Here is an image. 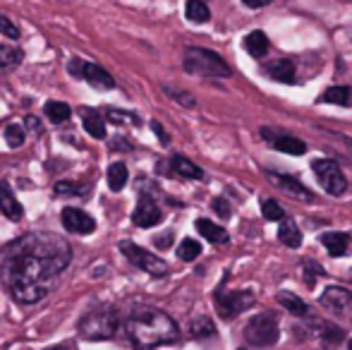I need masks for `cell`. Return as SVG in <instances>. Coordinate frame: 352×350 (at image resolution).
Segmentation results:
<instances>
[{
    "label": "cell",
    "mask_w": 352,
    "mask_h": 350,
    "mask_svg": "<svg viewBox=\"0 0 352 350\" xmlns=\"http://www.w3.org/2000/svg\"><path fill=\"white\" fill-rule=\"evenodd\" d=\"M72 262V248L56 233H27L0 250V285L14 303L34 305Z\"/></svg>",
    "instance_id": "1"
},
{
    "label": "cell",
    "mask_w": 352,
    "mask_h": 350,
    "mask_svg": "<svg viewBox=\"0 0 352 350\" xmlns=\"http://www.w3.org/2000/svg\"><path fill=\"white\" fill-rule=\"evenodd\" d=\"M125 333L137 350H151L158 346H168L180 338L175 319L156 307H137L130 312L125 322Z\"/></svg>",
    "instance_id": "2"
},
{
    "label": "cell",
    "mask_w": 352,
    "mask_h": 350,
    "mask_svg": "<svg viewBox=\"0 0 352 350\" xmlns=\"http://www.w3.org/2000/svg\"><path fill=\"white\" fill-rule=\"evenodd\" d=\"M118 327H120V317H118L116 307H98L87 312L79 319V336L87 341H108L116 336Z\"/></svg>",
    "instance_id": "3"
},
{
    "label": "cell",
    "mask_w": 352,
    "mask_h": 350,
    "mask_svg": "<svg viewBox=\"0 0 352 350\" xmlns=\"http://www.w3.org/2000/svg\"><path fill=\"white\" fill-rule=\"evenodd\" d=\"M185 70L199 77H230V65L218 53L197 46L185 51Z\"/></svg>",
    "instance_id": "4"
},
{
    "label": "cell",
    "mask_w": 352,
    "mask_h": 350,
    "mask_svg": "<svg viewBox=\"0 0 352 350\" xmlns=\"http://www.w3.org/2000/svg\"><path fill=\"white\" fill-rule=\"evenodd\" d=\"M280 331H278V317L274 312H261L256 317L250 319L245 329V338L250 346L256 348H269L278 341Z\"/></svg>",
    "instance_id": "5"
},
{
    "label": "cell",
    "mask_w": 352,
    "mask_h": 350,
    "mask_svg": "<svg viewBox=\"0 0 352 350\" xmlns=\"http://www.w3.org/2000/svg\"><path fill=\"white\" fill-rule=\"evenodd\" d=\"M311 168H314L316 173V180H319V185L324 187L329 195H345V190H348V177L343 175V171H340V166L336 164L333 159H319L311 164Z\"/></svg>",
    "instance_id": "6"
},
{
    "label": "cell",
    "mask_w": 352,
    "mask_h": 350,
    "mask_svg": "<svg viewBox=\"0 0 352 350\" xmlns=\"http://www.w3.org/2000/svg\"><path fill=\"white\" fill-rule=\"evenodd\" d=\"M254 305L250 290H216V309L223 319H232Z\"/></svg>",
    "instance_id": "7"
},
{
    "label": "cell",
    "mask_w": 352,
    "mask_h": 350,
    "mask_svg": "<svg viewBox=\"0 0 352 350\" xmlns=\"http://www.w3.org/2000/svg\"><path fill=\"white\" fill-rule=\"evenodd\" d=\"M120 250L132 264L140 266L142 271H146V274H151V276H166L168 271H170V269H168V264L163 262L161 257L146 252V250L140 248V245H135V243H127V240H122Z\"/></svg>",
    "instance_id": "8"
},
{
    "label": "cell",
    "mask_w": 352,
    "mask_h": 350,
    "mask_svg": "<svg viewBox=\"0 0 352 350\" xmlns=\"http://www.w3.org/2000/svg\"><path fill=\"white\" fill-rule=\"evenodd\" d=\"M60 221H63V228L70 230V233H77V235H89L96 230V219L82 209H72V206L63 209Z\"/></svg>",
    "instance_id": "9"
},
{
    "label": "cell",
    "mask_w": 352,
    "mask_h": 350,
    "mask_svg": "<svg viewBox=\"0 0 352 350\" xmlns=\"http://www.w3.org/2000/svg\"><path fill=\"white\" fill-rule=\"evenodd\" d=\"M319 303L333 314H348L352 309V293L348 288H343V285H329L321 293Z\"/></svg>",
    "instance_id": "10"
},
{
    "label": "cell",
    "mask_w": 352,
    "mask_h": 350,
    "mask_svg": "<svg viewBox=\"0 0 352 350\" xmlns=\"http://www.w3.org/2000/svg\"><path fill=\"white\" fill-rule=\"evenodd\" d=\"M132 221H135V226H140V228H153V226H158L163 221V214L151 197L142 195L140 204H137L135 214H132Z\"/></svg>",
    "instance_id": "11"
},
{
    "label": "cell",
    "mask_w": 352,
    "mask_h": 350,
    "mask_svg": "<svg viewBox=\"0 0 352 350\" xmlns=\"http://www.w3.org/2000/svg\"><path fill=\"white\" fill-rule=\"evenodd\" d=\"M269 182H274L276 187H280L283 192H287V195L295 197V199H300V201H311V199H314V197H311V192L307 190L302 182H297L295 177H290V175L269 173Z\"/></svg>",
    "instance_id": "12"
},
{
    "label": "cell",
    "mask_w": 352,
    "mask_h": 350,
    "mask_svg": "<svg viewBox=\"0 0 352 350\" xmlns=\"http://www.w3.org/2000/svg\"><path fill=\"white\" fill-rule=\"evenodd\" d=\"M79 80L89 82L94 89H103V91L116 87V80H113V77L108 75L101 65H96V63H84V65H82V77H79Z\"/></svg>",
    "instance_id": "13"
},
{
    "label": "cell",
    "mask_w": 352,
    "mask_h": 350,
    "mask_svg": "<svg viewBox=\"0 0 352 350\" xmlns=\"http://www.w3.org/2000/svg\"><path fill=\"white\" fill-rule=\"evenodd\" d=\"M0 211H3L10 221H22V216H24L22 204H19L17 197H14L10 182H5V180H0Z\"/></svg>",
    "instance_id": "14"
},
{
    "label": "cell",
    "mask_w": 352,
    "mask_h": 350,
    "mask_svg": "<svg viewBox=\"0 0 352 350\" xmlns=\"http://www.w3.org/2000/svg\"><path fill=\"white\" fill-rule=\"evenodd\" d=\"M82 125L94 140H106V122H103L101 113L98 111H89V108H82Z\"/></svg>",
    "instance_id": "15"
},
{
    "label": "cell",
    "mask_w": 352,
    "mask_h": 350,
    "mask_svg": "<svg viewBox=\"0 0 352 350\" xmlns=\"http://www.w3.org/2000/svg\"><path fill=\"white\" fill-rule=\"evenodd\" d=\"M264 72L269 77H274V80L285 82V85H290V82L295 80V65H292V61H287V58L269 63V65L264 67Z\"/></svg>",
    "instance_id": "16"
},
{
    "label": "cell",
    "mask_w": 352,
    "mask_h": 350,
    "mask_svg": "<svg viewBox=\"0 0 352 350\" xmlns=\"http://www.w3.org/2000/svg\"><path fill=\"white\" fill-rule=\"evenodd\" d=\"M197 230H199V233L204 235L209 243H213V245H226L228 240H230V235L226 233V228L216 226L209 219H199V221H197Z\"/></svg>",
    "instance_id": "17"
},
{
    "label": "cell",
    "mask_w": 352,
    "mask_h": 350,
    "mask_svg": "<svg viewBox=\"0 0 352 350\" xmlns=\"http://www.w3.org/2000/svg\"><path fill=\"white\" fill-rule=\"evenodd\" d=\"M170 168L175 171L177 175H182V177H190V180H201L204 177V171L199 168L197 164H192L187 156H173L170 159Z\"/></svg>",
    "instance_id": "18"
},
{
    "label": "cell",
    "mask_w": 352,
    "mask_h": 350,
    "mask_svg": "<svg viewBox=\"0 0 352 350\" xmlns=\"http://www.w3.org/2000/svg\"><path fill=\"white\" fill-rule=\"evenodd\" d=\"M321 101L333 103V106L352 108V87H331L321 94Z\"/></svg>",
    "instance_id": "19"
},
{
    "label": "cell",
    "mask_w": 352,
    "mask_h": 350,
    "mask_svg": "<svg viewBox=\"0 0 352 350\" xmlns=\"http://www.w3.org/2000/svg\"><path fill=\"white\" fill-rule=\"evenodd\" d=\"M274 144V149L278 151H285V154H292V156H302L307 151V144L297 137H290V135H280L276 140H269Z\"/></svg>",
    "instance_id": "20"
},
{
    "label": "cell",
    "mask_w": 352,
    "mask_h": 350,
    "mask_svg": "<svg viewBox=\"0 0 352 350\" xmlns=\"http://www.w3.org/2000/svg\"><path fill=\"white\" fill-rule=\"evenodd\" d=\"M321 243L326 245V250H329L333 257H343V254L348 252V235L340 233V230H336V233H324L321 235Z\"/></svg>",
    "instance_id": "21"
},
{
    "label": "cell",
    "mask_w": 352,
    "mask_h": 350,
    "mask_svg": "<svg viewBox=\"0 0 352 350\" xmlns=\"http://www.w3.org/2000/svg\"><path fill=\"white\" fill-rule=\"evenodd\" d=\"M278 240L285 245V248H300V245H302V233L290 219H283L280 228H278Z\"/></svg>",
    "instance_id": "22"
},
{
    "label": "cell",
    "mask_w": 352,
    "mask_h": 350,
    "mask_svg": "<svg viewBox=\"0 0 352 350\" xmlns=\"http://www.w3.org/2000/svg\"><path fill=\"white\" fill-rule=\"evenodd\" d=\"M245 48L250 56L254 58H264L269 53V36L264 32H252L250 36L245 39Z\"/></svg>",
    "instance_id": "23"
},
{
    "label": "cell",
    "mask_w": 352,
    "mask_h": 350,
    "mask_svg": "<svg viewBox=\"0 0 352 350\" xmlns=\"http://www.w3.org/2000/svg\"><path fill=\"white\" fill-rule=\"evenodd\" d=\"M185 14L190 22H197V24H204L211 19V10L204 0H187L185 3Z\"/></svg>",
    "instance_id": "24"
},
{
    "label": "cell",
    "mask_w": 352,
    "mask_h": 350,
    "mask_svg": "<svg viewBox=\"0 0 352 350\" xmlns=\"http://www.w3.org/2000/svg\"><path fill=\"white\" fill-rule=\"evenodd\" d=\"M278 305H283L285 309H290V312L297 314V317H307V312H309V307H307L305 300L297 298V295L290 293V290H280V293H278Z\"/></svg>",
    "instance_id": "25"
},
{
    "label": "cell",
    "mask_w": 352,
    "mask_h": 350,
    "mask_svg": "<svg viewBox=\"0 0 352 350\" xmlns=\"http://www.w3.org/2000/svg\"><path fill=\"white\" fill-rule=\"evenodd\" d=\"M127 166L122 164V161H118V164H111V168H108V187H111L113 192H120L122 187L127 185Z\"/></svg>",
    "instance_id": "26"
},
{
    "label": "cell",
    "mask_w": 352,
    "mask_h": 350,
    "mask_svg": "<svg viewBox=\"0 0 352 350\" xmlns=\"http://www.w3.org/2000/svg\"><path fill=\"white\" fill-rule=\"evenodd\" d=\"M43 113H46V118L53 125H60V122H65L67 118H70V106L63 101H48L46 106H43Z\"/></svg>",
    "instance_id": "27"
},
{
    "label": "cell",
    "mask_w": 352,
    "mask_h": 350,
    "mask_svg": "<svg viewBox=\"0 0 352 350\" xmlns=\"http://www.w3.org/2000/svg\"><path fill=\"white\" fill-rule=\"evenodd\" d=\"M24 53L22 48H14V46H0V70H12L22 63Z\"/></svg>",
    "instance_id": "28"
},
{
    "label": "cell",
    "mask_w": 352,
    "mask_h": 350,
    "mask_svg": "<svg viewBox=\"0 0 352 350\" xmlns=\"http://www.w3.org/2000/svg\"><path fill=\"white\" fill-rule=\"evenodd\" d=\"M87 192H89V185H82V182H72V180L56 182L58 197H87Z\"/></svg>",
    "instance_id": "29"
},
{
    "label": "cell",
    "mask_w": 352,
    "mask_h": 350,
    "mask_svg": "<svg viewBox=\"0 0 352 350\" xmlns=\"http://www.w3.org/2000/svg\"><path fill=\"white\" fill-rule=\"evenodd\" d=\"M199 254H201V245L192 238H185L180 243V248H177V257H180L182 262H195Z\"/></svg>",
    "instance_id": "30"
},
{
    "label": "cell",
    "mask_w": 352,
    "mask_h": 350,
    "mask_svg": "<svg viewBox=\"0 0 352 350\" xmlns=\"http://www.w3.org/2000/svg\"><path fill=\"white\" fill-rule=\"evenodd\" d=\"M216 333V327H213V322L209 317H197L195 322H192V336L195 338H209Z\"/></svg>",
    "instance_id": "31"
},
{
    "label": "cell",
    "mask_w": 352,
    "mask_h": 350,
    "mask_svg": "<svg viewBox=\"0 0 352 350\" xmlns=\"http://www.w3.org/2000/svg\"><path fill=\"white\" fill-rule=\"evenodd\" d=\"M24 137H27V132H24L22 125H8L5 127V142H8V146H12V149H19V146L24 144Z\"/></svg>",
    "instance_id": "32"
},
{
    "label": "cell",
    "mask_w": 352,
    "mask_h": 350,
    "mask_svg": "<svg viewBox=\"0 0 352 350\" xmlns=\"http://www.w3.org/2000/svg\"><path fill=\"white\" fill-rule=\"evenodd\" d=\"M261 214H264L266 221H283L285 219V211H283V206L276 199H266L264 204H261Z\"/></svg>",
    "instance_id": "33"
},
{
    "label": "cell",
    "mask_w": 352,
    "mask_h": 350,
    "mask_svg": "<svg viewBox=\"0 0 352 350\" xmlns=\"http://www.w3.org/2000/svg\"><path fill=\"white\" fill-rule=\"evenodd\" d=\"M0 34H3V36H8V39H12V41H17V39H19L17 24H14L10 17H5V14H0Z\"/></svg>",
    "instance_id": "34"
},
{
    "label": "cell",
    "mask_w": 352,
    "mask_h": 350,
    "mask_svg": "<svg viewBox=\"0 0 352 350\" xmlns=\"http://www.w3.org/2000/svg\"><path fill=\"white\" fill-rule=\"evenodd\" d=\"M213 211H216L221 219H230V204H228L223 197H218V199H213Z\"/></svg>",
    "instance_id": "35"
},
{
    "label": "cell",
    "mask_w": 352,
    "mask_h": 350,
    "mask_svg": "<svg viewBox=\"0 0 352 350\" xmlns=\"http://www.w3.org/2000/svg\"><path fill=\"white\" fill-rule=\"evenodd\" d=\"M108 118H111V122H140L137 120V116H130V113H120V111H108Z\"/></svg>",
    "instance_id": "36"
},
{
    "label": "cell",
    "mask_w": 352,
    "mask_h": 350,
    "mask_svg": "<svg viewBox=\"0 0 352 350\" xmlns=\"http://www.w3.org/2000/svg\"><path fill=\"white\" fill-rule=\"evenodd\" d=\"M24 125H27L29 130H34V132H41V122H38V118H34V116H27Z\"/></svg>",
    "instance_id": "37"
},
{
    "label": "cell",
    "mask_w": 352,
    "mask_h": 350,
    "mask_svg": "<svg viewBox=\"0 0 352 350\" xmlns=\"http://www.w3.org/2000/svg\"><path fill=\"white\" fill-rule=\"evenodd\" d=\"M151 127H153V132H156V135L161 137V144H168V142H170V137L166 135V130H163V127L158 125V122H151Z\"/></svg>",
    "instance_id": "38"
},
{
    "label": "cell",
    "mask_w": 352,
    "mask_h": 350,
    "mask_svg": "<svg viewBox=\"0 0 352 350\" xmlns=\"http://www.w3.org/2000/svg\"><path fill=\"white\" fill-rule=\"evenodd\" d=\"M170 243H173V233H170V230H168V233L163 235V238H156V245H158V248H168Z\"/></svg>",
    "instance_id": "39"
},
{
    "label": "cell",
    "mask_w": 352,
    "mask_h": 350,
    "mask_svg": "<svg viewBox=\"0 0 352 350\" xmlns=\"http://www.w3.org/2000/svg\"><path fill=\"white\" fill-rule=\"evenodd\" d=\"M242 3H245L247 8H266L271 0H242Z\"/></svg>",
    "instance_id": "40"
},
{
    "label": "cell",
    "mask_w": 352,
    "mask_h": 350,
    "mask_svg": "<svg viewBox=\"0 0 352 350\" xmlns=\"http://www.w3.org/2000/svg\"><path fill=\"white\" fill-rule=\"evenodd\" d=\"M48 350H67V348H48Z\"/></svg>",
    "instance_id": "41"
},
{
    "label": "cell",
    "mask_w": 352,
    "mask_h": 350,
    "mask_svg": "<svg viewBox=\"0 0 352 350\" xmlns=\"http://www.w3.org/2000/svg\"><path fill=\"white\" fill-rule=\"evenodd\" d=\"M350 350H352V341H350Z\"/></svg>",
    "instance_id": "42"
}]
</instances>
